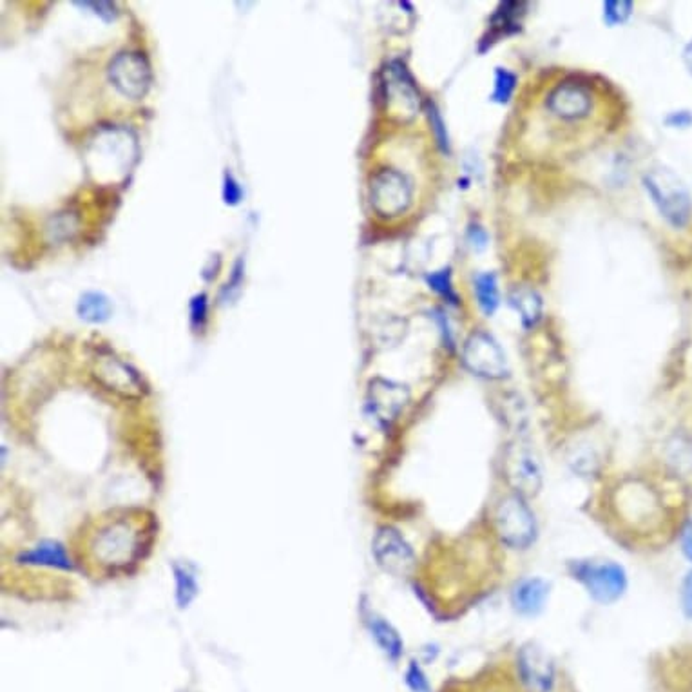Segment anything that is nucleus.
Segmentation results:
<instances>
[{
	"mask_svg": "<svg viewBox=\"0 0 692 692\" xmlns=\"http://www.w3.org/2000/svg\"><path fill=\"white\" fill-rule=\"evenodd\" d=\"M511 305L520 314V319L526 326H533L542 314V300L531 289H517L511 294Z\"/></svg>",
	"mask_w": 692,
	"mask_h": 692,
	"instance_id": "obj_18",
	"label": "nucleus"
},
{
	"mask_svg": "<svg viewBox=\"0 0 692 692\" xmlns=\"http://www.w3.org/2000/svg\"><path fill=\"white\" fill-rule=\"evenodd\" d=\"M386 97L392 105H397L411 118L419 111V93L413 86L411 77L406 67L399 62H393L390 67V80L386 84Z\"/></svg>",
	"mask_w": 692,
	"mask_h": 692,
	"instance_id": "obj_14",
	"label": "nucleus"
},
{
	"mask_svg": "<svg viewBox=\"0 0 692 692\" xmlns=\"http://www.w3.org/2000/svg\"><path fill=\"white\" fill-rule=\"evenodd\" d=\"M174 582H176V602L180 609L190 605L198 595V582L194 573L187 566H174Z\"/></svg>",
	"mask_w": 692,
	"mask_h": 692,
	"instance_id": "obj_22",
	"label": "nucleus"
},
{
	"mask_svg": "<svg viewBox=\"0 0 692 692\" xmlns=\"http://www.w3.org/2000/svg\"><path fill=\"white\" fill-rule=\"evenodd\" d=\"M17 561L21 564H28V566H47V568L65 570V571L73 570L72 559H69L65 547L55 540L40 542L33 549L24 551Z\"/></svg>",
	"mask_w": 692,
	"mask_h": 692,
	"instance_id": "obj_16",
	"label": "nucleus"
},
{
	"mask_svg": "<svg viewBox=\"0 0 692 692\" xmlns=\"http://www.w3.org/2000/svg\"><path fill=\"white\" fill-rule=\"evenodd\" d=\"M95 377L111 392L122 397H140L142 381L138 374L123 361L113 356H98L95 365Z\"/></svg>",
	"mask_w": 692,
	"mask_h": 692,
	"instance_id": "obj_12",
	"label": "nucleus"
},
{
	"mask_svg": "<svg viewBox=\"0 0 692 692\" xmlns=\"http://www.w3.org/2000/svg\"><path fill=\"white\" fill-rule=\"evenodd\" d=\"M190 319H192V325L196 326H201L207 319V298L201 294V296H196L190 303Z\"/></svg>",
	"mask_w": 692,
	"mask_h": 692,
	"instance_id": "obj_28",
	"label": "nucleus"
},
{
	"mask_svg": "<svg viewBox=\"0 0 692 692\" xmlns=\"http://www.w3.org/2000/svg\"><path fill=\"white\" fill-rule=\"evenodd\" d=\"M406 681L413 692H430V683L426 679V674L415 662H411V665L406 671Z\"/></svg>",
	"mask_w": 692,
	"mask_h": 692,
	"instance_id": "obj_26",
	"label": "nucleus"
},
{
	"mask_svg": "<svg viewBox=\"0 0 692 692\" xmlns=\"http://www.w3.org/2000/svg\"><path fill=\"white\" fill-rule=\"evenodd\" d=\"M545 105L562 120H578L591 113L593 95L591 89L580 82H564L547 95Z\"/></svg>",
	"mask_w": 692,
	"mask_h": 692,
	"instance_id": "obj_10",
	"label": "nucleus"
},
{
	"mask_svg": "<svg viewBox=\"0 0 692 692\" xmlns=\"http://www.w3.org/2000/svg\"><path fill=\"white\" fill-rule=\"evenodd\" d=\"M370 201L379 216H399L411 203V183L395 169H381L372 176Z\"/></svg>",
	"mask_w": 692,
	"mask_h": 692,
	"instance_id": "obj_5",
	"label": "nucleus"
},
{
	"mask_svg": "<svg viewBox=\"0 0 692 692\" xmlns=\"http://www.w3.org/2000/svg\"><path fill=\"white\" fill-rule=\"evenodd\" d=\"M86 6H91V8H95L97 12V15H100V17H104L105 21H111V19H114V6L111 4V3H84Z\"/></svg>",
	"mask_w": 692,
	"mask_h": 692,
	"instance_id": "obj_33",
	"label": "nucleus"
},
{
	"mask_svg": "<svg viewBox=\"0 0 692 692\" xmlns=\"http://www.w3.org/2000/svg\"><path fill=\"white\" fill-rule=\"evenodd\" d=\"M495 529L501 540L513 549H526L536 536V520L522 495H506L495 511Z\"/></svg>",
	"mask_w": 692,
	"mask_h": 692,
	"instance_id": "obj_3",
	"label": "nucleus"
},
{
	"mask_svg": "<svg viewBox=\"0 0 692 692\" xmlns=\"http://www.w3.org/2000/svg\"><path fill=\"white\" fill-rule=\"evenodd\" d=\"M368 626H370L372 638L381 647V651L390 660H393V662L399 660V656L402 654V640H401L399 633L388 624L386 620H383L379 616H372L368 621Z\"/></svg>",
	"mask_w": 692,
	"mask_h": 692,
	"instance_id": "obj_17",
	"label": "nucleus"
},
{
	"mask_svg": "<svg viewBox=\"0 0 692 692\" xmlns=\"http://www.w3.org/2000/svg\"><path fill=\"white\" fill-rule=\"evenodd\" d=\"M475 294L482 312L492 316L499 307V287L494 274H480L475 280Z\"/></svg>",
	"mask_w": 692,
	"mask_h": 692,
	"instance_id": "obj_20",
	"label": "nucleus"
},
{
	"mask_svg": "<svg viewBox=\"0 0 692 692\" xmlns=\"http://www.w3.org/2000/svg\"><path fill=\"white\" fill-rule=\"evenodd\" d=\"M466 368L486 379H501L508 372V363L501 344L486 332H475L468 337L462 352Z\"/></svg>",
	"mask_w": 692,
	"mask_h": 692,
	"instance_id": "obj_6",
	"label": "nucleus"
},
{
	"mask_svg": "<svg viewBox=\"0 0 692 692\" xmlns=\"http://www.w3.org/2000/svg\"><path fill=\"white\" fill-rule=\"evenodd\" d=\"M522 8H524V4H517V3H504V4H501V8L495 12V15L492 19L494 37L510 35V33L519 31L520 17L524 15Z\"/></svg>",
	"mask_w": 692,
	"mask_h": 692,
	"instance_id": "obj_19",
	"label": "nucleus"
},
{
	"mask_svg": "<svg viewBox=\"0 0 692 692\" xmlns=\"http://www.w3.org/2000/svg\"><path fill=\"white\" fill-rule=\"evenodd\" d=\"M79 314L89 323H104L111 316V303L104 294L88 292L79 303Z\"/></svg>",
	"mask_w": 692,
	"mask_h": 692,
	"instance_id": "obj_21",
	"label": "nucleus"
},
{
	"mask_svg": "<svg viewBox=\"0 0 692 692\" xmlns=\"http://www.w3.org/2000/svg\"><path fill=\"white\" fill-rule=\"evenodd\" d=\"M109 75L114 88L132 100L142 98L151 84L149 63L140 53L118 55L111 63Z\"/></svg>",
	"mask_w": 692,
	"mask_h": 692,
	"instance_id": "obj_8",
	"label": "nucleus"
},
{
	"mask_svg": "<svg viewBox=\"0 0 692 692\" xmlns=\"http://www.w3.org/2000/svg\"><path fill=\"white\" fill-rule=\"evenodd\" d=\"M468 238H469V243L473 245V249H477V250H482L488 243V234L484 232V229H480V227H471L468 232Z\"/></svg>",
	"mask_w": 692,
	"mask_h": 692,
	"instance_id": "obj_32",
	"label": "nucleus"
},
{
	"mask_svg": "<svg viewBox=\"0 0 692 692\" xmlns=\"http://www.w3.org/2000/svg\"><path fill=\"white\" fill-rule=\"evenodd\" d=\"M506 477L517 495L533 497L542 488V468L527 446H513L506 453Z\"/></svg>",
	"mask_w": 692,
	"mask_h": 692,
	"instance_id": "obj_9",
	"label": "nucleus"
},
{
	"mask_svg": "<svg viewBox=\"0 0 692 692\" xmlns=\"http://www.w3.org/2000/svg\"><path fill=\"white\" fill-rule=\"evenodd\" d=\"M665 123L669 127H674V129H685L692 123V114L688 111H676V113H671L667 118H665Z\"/></svg>",
	"mask_w": 692,
	"mask_h": 692,
	"instance_id": "obj_31",
	"label": "nucleus"
},
{
	"mask_svg": "<svg viewBox=\"0 0 692 692\" xmlns=\"http://www.w3.org/2000/svg\"><path fill=\"white\" fill-rule=\"evenodd\" d=\"M224 198H225V203H227V205H238L240 199H241V189H240L238 181H236L231 174L225 176Z\"/></svg>",
	"mask_w": 692,
	"mask_h": 692,
	"instance_id": "obj_29",
	"label": "nucleus"
},
{
	"mask_svg": "<svg viewBox=\"0 0 692 692\" xmlns=\"http://www.w3.org/2000/svg\"><path fill=\"white\" fill-rule=\"evenodd\" d=\"M644 185L667 224L676 229L688 224L692 215V196L676 173L667 167L651 169L644 176Z\"/></svg>",
	"mask_w": 692,
	"mask_h": 692,
	"instance_id": "obj_2",
	"label": "nucleus"
},
{
	"mask_svg": "<svg viewBox=\"0 0 692 692\" xmlns=\"http://www.w3.org/2000/svg\"><path fill=\"white\" fill-rule=\"evenodd\" d=\"M430 122H432V127L435 129V134H437V140L441 144V148L444 151H448V134H446V127L443 123V118L439 116V111L430 105Z\"/></svg>",
	"mask_w": 692,
	"mask_h": 692,
	"instance_id": "obj_27",
	"label": "nucleus"
},
{
	"mask_svg": "<svg viewBox=\"0 0 692 692\" xmlns=\"http://www.w3.org/2000/svg\"><path fill=\"white\" fill-rule=\"evenodd\" d=\"M155 524L146 511H116L102 517L89 531L86 557L100 573H118L144 557Z\"/></svg>",
	"mask_w": 692,
	"mask_h": 692,
	"instance_id": "obj_1",
	"label": "nucleus"
},
{
	"mask_svg": "<svg viewBox=\"0 0 692 692\" xmlns=\"http://www.w3.org/2000/svg\"><path fill=\"white\" fill-rule=\"evenodd\" d=\"M549 596V586L540 578H527L515 586L511 593V603L517 612L533 616L544 609Z\"/></svg>",
	"mask_w": 692,
	"mask_h": 692,
	"instance_id": "obj_15",
	"label": "nucleus"
},
{
	"mask_svg": "<svg viewBox=\"0 0 692 692\" xmlns=\"http://www.w3.org/2000/svg\"><path fill=\"white\" fill-rule=\"evenodd\" d=\"M372 551L377 564L393 577H406L415 568V553L411 545L392 526L377 529Z\"/></svg>",
	"mask_w": 692,
	"mask_h": 692,
	"instance_id": "obj_7",
	"label": "nucleus"
},
{
	"mask_svg": "<svg viewBox=\"0 0 692 692\" xmlns=\"http://www.w3.org/2000/svg\"><path fill=\"white\" fill-rule=\"evenodd\" d=\"M367 401L374 418L383 425H390L397 419V415L409 401V392L404 384L386 379H376L370 384Z\"/></svg>",
	"mask_w": 692,
	"mask_h": 692,
	"instance_id": "obj_11",
	"label": "nucleus"
},
{
	"mask_svg": "<svg viewBox=\"0 0 692 692\" xmlns=\"http://www.w3.org/2000/svg\"><path fill=\"white\" fill-rule=\"evenodd\" d=\"M517 88V77L510 73L508 69L499 67L495 73V89H494V100L497 104H508L515 93Z\"/></svg>",
	"mask_w": 692,
	"mask_h": 692,
	"instance_id": "obj_23",
	"label": "nucleus"
},
{
	"mask_svg": "<svg viewBox=\"0 0 692 692\" xmlns=\"http://www.w3.org/2000/svg\"><path fill=\"white\" fill-rule=\"evenodd\" d=\"M426 280H428L430 289H434L437 294L444 296V298L450 300L451 303H457V296H455L453 285H451V272H450V268L437 270V272L430 274Z\"/></svg>",
	"mask_w": 692,
	"mask_h": 692,
	"instance_id": "obj_24",
	"label": "nucleus"
},
{
	"mask_svg": "<svg viewBox=\"0 0 692 692\" xmlns=\"http://www.w3.org/2000/svg\"><path fill=\"white\" fill-rule=\"evenodd\" d=\"M681 549L685 553V557L692 562V526H687L681 535Z\"/></svg>",
	"mask_w": 692,
	"mask_h": 692,
	"instance_id": "obj_34",
	"label": "nucleus"
},
{
	"mask_svg": "<svg viewBox=\"0 0 692 692\" xmlns=\"http://www.w3.org/2000/svg\"><path fill=\"white\" fill-rule=\"evenodd\" d=\"M571 575L600 603H612L626 593L628 577L621 566L605 561H580L571 566Z\"/></svg>",
	"mask_w": 692,
	"mask_h": 692,
	"instance_id": "obj_4",
	"label": "nucleus"
},
{
	"mask_svg": "<svg viewBox=\"0 0 692 692\" xmlns=\"http://www.w3.org/2000/svg\"><path fill=\"white\" fill-rule=\"evenodd\" d=\"M683 62H685V67L688 69V73L692 75V40L683 49Z\"/></svg>",
	"mask_w": 692,
	"mask_h": 692,
	"instance_id": "obj_35",
	"label": "nucleus"
},
{
	"mask_svg": "<svg viewBox=\"0 0 692 692\" xmlns=\"http://www.w3.org/2000/svg\"><path fill=\"white\" fill-rule=\"evenodd\" d=\"M631 12H633V3H626V0L603 4V19L609 26L624 24L631 17Z\"/></svg>",
	"mask_w": 692,
	"mask_h": 692,
	"instance_id": "obj_25",
	"label": "nucleus"
},
{
	"mask_svg": "<svg viewBox=\"0 0 692 692\" xmlns=\"http://www.w3.org/2000/svg\"><path fill=\"white\" fill-rule=\"evenodd\" d=\"M681 603H683V611L688 618H692V573L687 575V578L683 580V586H681Z\"/></svg>",
	"mask_w": 692,
	"mask_h": 692,
	"instance_id": "obj_30",
	"label": "nucleus"
},
{
	"mask_svg": "<svg viewBox=\"0 0 692 692\" xmlns=\"http://www.w3.org/2000/svg\"><path fill=\"white\" fill-rule=\"evenodd\" d=\"M519 674L531 692H551L555 685V667L535 646L524 647L519 654Z\"/></svg>",
	"mask_w": 692,
	"mask_h": 692,
	"instance_id": "obj_13",
	"label": "nucleus"
}]
</instances>
